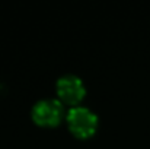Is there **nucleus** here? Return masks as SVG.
Instances as JSON below:
<instances>
[{
  "label": "nucleus",
  "instance_id": "obj_3",
  "mask_svg": "<svg viewBox=\"0 0 150 149\" xmlns=\"http://www.w3.org/2000/svg\"><path fill=\"white\" fill-rule=\"evenodd\" d=\"M55 92L61 102H66L70 105H77L85 98L86 86H85V82L77 75L66 73L57 79Z\"/></svg>",
  "mask_w": 150,
  "mask_h": 149
},
{
  "label": "nucleus",
  "instance_id": "obj_1",
  "mask_svg": "<svg viewBox=\"0 0 150 149\" xmlns=\"http://www.w3.org/2000/svg\"><path fill=\"white\" fill-rule=\"evenodd\" d=\"M66 120L70 132L77 138H89L98 129V115L85 105H74L66 113Z\"/></svg>",
  "mask_w": 150,
  "mask_h": 149
},
{
  "label": "nucleus",
  "instance_id": "obj_2",
  "mask_svg": "<svg viewBox=\"0 0 150 149\" xmlns=\"http://www.w3.org/2000/svg\"><path fill=\"white\" fill-rule=\"evenodd\" d=\"M64 115L63 102L57 98H42L32 105L31 117L40 126H57Z\"/></svg>",
  "mask_w": 150,
  "mask_h": 149
}]
</instances>
